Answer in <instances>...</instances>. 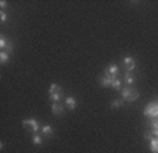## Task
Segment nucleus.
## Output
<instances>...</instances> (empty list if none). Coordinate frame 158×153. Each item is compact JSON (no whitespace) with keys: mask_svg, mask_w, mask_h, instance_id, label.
<instances>
[{"mask_svg":"<svg viewBox=\"0 0 158 153\" xmlns=\"http://www.w3.org/2000/svg\"><path fill=\"white\" fill-rule=\"evenodd\" d=\"M124 80H126V82H127L128 85H131V84L134 82V76L131 75V72H127V71H126V74H124Z\"/></svg>","mask_w":158,"mask_h":153,"instance_id":"nucleus-18","label":"nucleus"},{"mask_svg":"<svg viewBox=\"0 0 158 153\" xmlns=\"http://www.w3.org/2000/svg\"><path fill=\"white\" fill-rule=\"evenodd\" d=\"M144 115L147 118L158 119V101H154V102H150L148 105H145Z\"/></svg>","mask_w":158,"mask_h":153,"instance_id":"nucleus-2","label":"nucleus"},{"mask_svg":"<svg viewBox=\"0 0 158 153\" xmlns=\"http://www.w3.org/2000/svg\"><path fill=\"white\" fill-rule=\"evenodd\" d=\"M13 43H10L9 40H7L4 36L0 37V48H2V51H7V53H11L13 51Z\"/></svg>","mask_w":158,"mask_h":153,"instance_id":"nucleus-5","label":"nucleus"},{"mask_svg":"<svg viewBox=\"0 0 158 153\" xmlns=\"http://www.w3.org/2000/svg\"><path fill=\"white\" fill-rule=\"evenodd\" d=\"M51 112H52L55 116H59V115L64 113V108L61 107L58 102H52V105H51Z\"/></svg>","mask_w":158,"mask_h":153,"instance_id":"nucleus-9","label":"nucleus"},{"mask_svg":"<svg viewBox=\"0 0 158 153\" xmlns=\"http://www.w3.org/2000/svg\"><path fill=\"white\" fill-rule=\"evenodd\" d=\"M123 63H124V65H126V68H127V72H131V71H134L135 70V60L133 58V57H124L123 58Z\"/></svg>","mask_w":158,"mask_h":153,"instance_id":"nucleus-6","label":"nucleus"},{"mask_svg":"<svg viewBox=\"0 0 158 153\" xmlns=\"http://www.w3.org/2000/svg\"><path fill=\"white\" fill-rule=\"evenodd\" d=\"M152 136L158 138V119H152L151 120V132Z\"/></svg>","mask_w":158,"mask_h":153,"instance_id":"nucleus-12","label":"nucleus"},{"mask_svg":"<svg viewBox=\"0 0 158 153\" xmlns=\"http://www.w3.org/2000/svg\"><path fill=\"white\" fill-rule=\"evenodd\" d=\"M122 97H123V99H124L126 102H134V101L138 99L140 94H138L137 90H134L133 87L127 85L126 88H123L122 90Z\"/></svg>","mask_w":158,"mask_h":153,"instance_id":"nucleus-1","label":"nucleus"},{"mask_svg":"<svg viewBox=\"0 0 158 153\" xmlns=\"http://www.w3.org/2000/svg\"><path fill=\"white\" fill-rule=\"evenodd\" d=\"M7 61H9V53H7V51H2V53H0V63L7 64Z\"/></svg>","mask_w":158,"mask_h":153,"instance_id":"nucleus-16","label":"nucleus"},{"mask_svg":"<svg viewBox=\"0 0 158 153\" xmlns=\"http://www.w3.org/2000/svg\"><path fill=\"white\" fill-rule=\"evenodd\" d=\"M110 87L114 88V90H122V80H120V78H116V80H113Z\"/></svg>","mask_w":158,"mask_h":153,"instance_id":"nucleus-15","label":"nucleus"},{"mask_svg":"<svg viewBox=\"0 0 158 153\" xmlns=\"http://www.w3.org/2000/svg\"><path fill=\"white\" fill-rule=\"evenodd\" d=\"M116 78H117V76H113V75H107V74H105V75L102 76V78H100V85H102V87H110V85H112V81L113 80H116Z\"/></svg>","mask_w":158,"mask_h":153,"instance_id":"nucleus-8","label":"nucleus"},{"mask_svg":"<svg viewBox=\"0 0 158 153\" xmlns=\"http://www.w3.org/2000/svg\"><path fill=\"white\" fill-rule=\"evenodd\" d=\"M33 143L34 145H37V146H40V145L43 143V138L40 136L38 133H34L33 135Z\"/></svg>","mask_w":158,"mask_h":153,"instance_id":"nucleus-17","label":"nucleus"},{"mask_svg":"<svg viewBox=\"0 0 158 153\" xmlns=\"http://www.w3.org/2000/svg\"><path fill=\"white\" fill-rule=\"evenodd\" d=\"M65 103H66V107H68L71 111H73L76 108V99L73 97H66Z\"/></svg>","mask_w":158,"mask_h":153,"instance_id":"nucleus-11","label":"nucleus"},{"mask_svg":"<svg viewBox=\"0 0 158 153\" xmlns=\"http://www.w3.org/2000/svg\"><path fill=\"white\" fill-rule=\"evenodd\" d=\"M144 136H145V139L150 140V149H151V152L152 153H158V138L152 136L151 133H148V132L145 133Z\"/></svg>","mask_w":158,"mask_h":153,"instance_id":"nucleus-4","label":"nucleus"},{"mask_svg":"<svg viewBox=\"0 0 158 153\" xmlns=\"http://www.w3.org/2000/svg\"><path fill=\"white\" fill-rule=\"evenodd\" d=\"M105 74H107V75H113V76H117V74H118V67L116 65V64H112V65H109L107 68H106Z\"/></svg>","mask_w":158,"mask_h":153,"instance_id":"nucleus-10","label":"nucleus"},{"mask_svg":"<svg viewBox=\"0 0 158 153\" xmlns=\"http://www.w3.org/2000/svg\"><path fill=\"white\" fill-rule=\"evenodd\" d=\"M123 103H124V99H114L112 101V103H110V108L112 109H117V108H122L123 107Z\"/></svg>","mask_w":158,"mask_h":153,"instance_id":"nucleus-14","label":"nucleus"},{"mask_svg":"<svg viewBox=\"0 0 158 153\" xmlns=\"http://www.w3.org/2000/svg\"><path fill=\"white\" fill-rule=\"evenodd\" d=\"M41 130H43V133L45 136H51L54 133V128L51 126V125H44V126L41 128Z\"/></svg>","mask_w":158,"mask_h":153,"instance_id":"nucleus-13","label":"nucleus"},{"mask_svg":"<svg viewBox=\"0 0 158 153\" xmlns=\"http://www.w3.org/2000/svg\"><path fill=\"white\" fill-rule=\"evenodd\" d=\"M61 97H62V90H61V87H58L54 92L48 94V99L52 101V102H59V101H61Z\"/></svg>","mask_w":158,"mask_h":153,"instance_id":"nucleus-7","label":"nucleus"},{"mask_svg":"<svg viewBox=\"0 0 158 153\" xmlns=\"http://www.w3.org/2000/svg\"><path fill=\"white\" fill-rule=\"evenodd\" d=\"M0 20H2V23H6V21H7V14L4 13V11H2V13H0Z\"/></svg>","mask_w":158,"mask_h":153,"instance_id":"nucleus-19","label":"nucleus"},{"mask_svg":"<svg viewBox=\"0 0 158 153\" xmlns=\"http://www.w3.org/2000/svg\"><path fill=\"white\" fill-rule=\"evenodd\" d=\"M23 125L24 126H30V129H31V132L37 133L40 130V125H38V120L34 119V118H28V119H24L23 120Z\"/></svg>","mask_w":158,"mask_h":153,"instance_id":"nucleus-3","label":"nucleus"},{"mask_svg":"<svg viewBox=\"0 0 158 153\" xmlns=\"http://www.w3.org/2000/svg\"><path fill=\"white\" fill-rule=\"evenodd\" d=\"M0 7H2V9L7 7V2H6V0H2V2H0Z\"/></svg>","mask_w":158,"mask_h":153,"instance_id":"nucleus-20","label":"nucleus"}]
</instances>
